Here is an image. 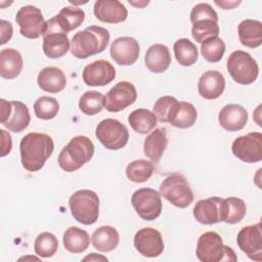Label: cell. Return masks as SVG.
Here are the masks:
<instances>
[{
    "label": "cell",
    "instance_id": "8d00e7d4",
    "mask_svg": "<svg viewBox=\"0 0 262 262\" xmlns=\"http://www.w3.org/2000/svg\"><path fill=\"white\" fill-rule=\"evenodd\" d=\"M104 107V95L101 92L90 90L86 91L79 100V110L87 115L94 116Z\"/></svg>",
    "mask_w": 262,
    "mask_h": 262
},
{
    "label": "cell",
    "instance_id": "f546056e",
    "mask_svg": "<svg viewBox=\"0 0 262 262\" xmlns=\"http://www.w3.org/2000/svg\"><path fill=\"white\" fill-rule=\"evenodd\" d=\"M237 33L241 43L249 48H257L262 44V23L256 19H245L239 23Z\"/></svg>",
    "mask_w": 262,
    "mask_h": 262
},
{
    "label": "cell",
    "instance_id": "60d3db41",
    "mask_svg": "<svg viewBox=\"0 0 262 262\" xmlns=\"http://www.w3.org/2000/svg\"><path fill=\"white\" fill-rule=\"evenodd\" d=\"M178 100L170 95L162 96L160 97L152 108V113L156 116L157 120L162 122V123H167L168 122V116L169 113L172 108V106L177 102Z\"/></svg>",
    "mask_w": 262,
    "mask_h": 262
},
{
    "label": "cell",
    "instance_id": "b9f144b4",
    "mask_svg": "<svg viewBox=\"0 0 262 262\" xmlns=\"http://www.w3.org/2000/svg\"><path fill=\"white\" fill-rule=\"evenodd\" d=\"M0 134H1V157H5L6 155H8L11 151L12 148V140H11V136L10 134L5 131L4 129L0 130Z\"/></svg>",
    "mask_w": 262,
    "mask_h": 262
},
{
    "label": "cell",
    "instance_id": "9c48e42d",
    "mask_svg": "<svg viewBox=\"0 0 262 262\" xmlns=\"http://www.w3.org/2000/svg\"><path fill=\"white\" fill-rule=\"evenodd\" d=\"M95 136L105 148L118 150L127 144L129 131L123 123L110 118L98 123L95 129Z\"/></svg>",
    "mask_w": 262,
    "mask_h": 262
},
{
    "label": "cell",
    "instance_id": "83f0119b",
    "mask_svg": "<svg viewBox=\"0 0 262 262\" xmlns=\"http://www.w3.org/2000/svg\"><path fill=\"white\" fill-rule=\"evenodd\" d=\"M21 54L14 48H4L0 51V75L4 79L16 78L23 70Z\"/></svg>",
    "mask_w": 262,
    "mask_h": 262
},
{
    "label": "cell",
    "instance_id": "7402d4cb",
    "mask_svg": "<svg viewBox=\"0 0 262 262\" xmlns=\"http://www.w3.org/2000/svg\"><path fill=\"white\" fill-rule=\"evenodd\" d=\"M218 121L220 126L228 132L239 131L248 122V112L239 104H226L220 110Z\"/></svg>",
    "mask_w": 262,
    "mask_h": 262
},
{
    "label": "cell",
    "instance_id": "e0dca14e",
    "mask_svg": "<svg viewBox=\"0 0 262 262\" xmlns=\"http://www.w3.org/2000/svg\"><path fill=\"white\" fill-rule=\"evenodd\" d=\"M134 247L139 254L147 258L160 256L165 249L162 234L152 227H143L134 235Z\"/></svg>",
    "mask_w": 262,
    "mask_h": 262
},
{
    "label": "cell",
    "instance_id": "ffe728a7",
    "mask_svg": "<svg viewBox=\"0 0 262 262\" xmlns=\"http://www.w3.org/2000/svg\"><path fill=\"white\" fill-rule=\"evenodd\" d=\"M140 47L133 37H119L115 39L110 47L112 58L120 66H131L139 57Z\"/></svg>",
    "mask_w": 262,
    "mask_h": 262
},
{
    "label": "cell",
    "instance_id": "9a60e30c",
    "mask_svg": "<svg viewBox=\"0 0 262 262\" xmlns=\"http://www.w3.org/2000/svg\"><path fill=\"white\" fill-rule=\"evenodd\" d=\"M136 98L135 86L128 81H121L104 95V108L111 113H118L133 104Z\"/></svg>",
    "mask_w": 262,
    "mask_h": 262
},
{
    "label": "cell",
    "instance_id": "f35d334b",
    "mask_svg": "<svg viewBox=\"0 0 262 262\" xmlns=\"http://www.w3.org/2000/svg\"><path fill=\"white\" fill-rule=\"evenodd\" d=\"M58 249L57 237L48 231L41 232L38 234L34 242V250L36 255L41 258L52 257Z\"/></svg>",
    "mask_w": 262,
    "mask_h": 262
},
{
    "label": "cell",
    "instance_id": "8992f818",
    "mask_svg": "<svg viewBox=\"0 0 262 262\" xmlns=\"http://www.w3.org/2000/svg\"><path fill=\"white\" fill-rule=\"evenodd\" d=\"M72 216L76 221L85 225L94 224L99 215V199L96 192L90 189H80L74 192L69 200Z\"/></svg>",
    "mask_w": 262,
    "mask_h": 262
},
{
    "label": "cell",
    "instance_id": "5bb4252c",
    "mask_svg": "<svg viewBox=\"0 0 262 262\" xmlns=\"http://www.w3.org/2000/svg\"><path fill=\"white\" fill-rule=\"evenodd\" d=\"M234 157L245 163H258L262 160V134L251 132L235 138L231 144Z\"/></svg>",
    "mask_w": 262,
    "mask_h": 262
},
{
    "label": "cell",
    "instance_id": "836d02e7",
    "mask_svg": "<svg viewBox=\"0 0 262 262\" xmlns=\"http://www.w3.org/2000/svg\"><path fill=\"white\" fill-rule=\"evenodd\" d=\"M173 50L175 58L183 67H190L198 60L199 51L196 46L187 38L178 39L174 45Z\"/></svg>",
    "mask_w": 262,
    "mask_h": 262
},
{
    "label": "cell",
    "instance_id": "603a6c76",
    "mask_svg": "<svg viewBox=\"0 0 262 262\" xmlns=\"http://www.w3.org/2000/svg\"><path fill=\"white\" fill-rule=\"evenodd\" d=\"M225 89L224 76L215 70L205 72L199 79V94L208 100L218 98Z\"/></svg>",
    "mask_w": 262,
    "mask_h": 262
},
{
    "label": "cell",
    "instance_id": "f1b7e54d",
    "mask_svg": "<svg viewBox=\"0 0 262 262\" xmlns=\"http://www.w3.org/2000/svg\"><path fill=\"white\" fill-rule=\"evenodd\" d=\"M120 242L119 232L110 225H103L94 230L91 235L92 246L99 252L107 253L115 250Z\"/></svg>",
    "mask_w": 262,
    "mask_h": 262
},
{
    "label": "cell",
    "instance_id": "2e32d148",
    "mask_svg": "<svg viewBox=\"0 0 262 262\" xmlns=\"http://www.w3.org/2000/svg\"><path fill=\"white\" fill-rule=\"evenodd\" d=\"M238 248L251 259L262 261V229L261 223L243 227L236 236Z\"/></svg>",
    "mask_w": 262,
    "mask_h": 262
},
{
    "label": "cell",
    "instance_id": "1f68e13d",
    "mask_svg": "<svg viewBox=\"0 0 262 262\" xmlns=\"http://www.w3.org/2000/svg\"><path fill=\"white\" fill-rule=\"evenodd\" d=\"M58 27L68 34L82 25L85 19V12L82 8L67 6L63 7L59 13L53 16Z\"/></svg>",
    "mask_w": 262,
    "mask_h": 262
},
{
    "label": "cell",
    "instance_id": "52a82bcc",
    "mask_svg": "<svg viewBox=\"0 0 262 262\" xmlns=\"http://www.w3.org/2000/svg\"><path fill=\"white\" fill-rule=\"evenodd\" d=\"M227 72L234 82L241 85L254 83L259 75V67L252 55L243 50H235L227 58Z\"/></svg>",
    "mask_w": 262,
    "mask_h": 262
},
{
    "label": "cell",
    "instance_id": "44dd1931",
    "mask_svg": "<svg viewBox=\"0 0 262 262\" xmlns=\"http://www.w3.org/2000/svg\"><path fill=\"white\" fill-rule=\"evenodd\" d=\"M93 12L98 20L106 24L123 23L128 16L127 8L118 0H97Z\"/></svg>",
    "mask_w": 262,
    "mask_h": 262
},
{
    "label": "cell",
    "instance_id": "d6986e66",
    "mask_svg": "<svg viewBox=\"0 0 262 262\" xmlns=\"http://www.w3.org/2000/svg\"><path fill=\"white\" fill-rule=\"evenodd\" d=\"M82 78L87 86H105L116 78V70L110 61L98 59L84 68Z\"/></svg>",
    "mask_w": 262,
    "mask_h": 262
},
{
    "label": "cell",
    "instance_id": "cb8c5ba5",
    "mask_svg": "<svg viewBox=\"0 0 262 262\" xmlns=\"http://www.w3.org/2000/svg\"><path fill=\"white\" fill-rule=\"evenodd\" d=\"M198 118L196 108L186 101H177L171 108L168 122L180 129H187L194 125Z\"/></svg>",
    "mask_w": 262,
    "mask_h": 262
},
{
    "label": "cell",
    "instance_id": "8fae6325",
    "mask_svg": "<svg viewBox=\"0 0 262 262\" xmlns=\"http://www.w3.org/2000/svg\"><path fill=\"white\" fill-rule=\"evenodd\" d=\"M1 103V123L9 131L18 133L28 128L31 116L28 106L18 100L7 101L3 98L0 100Z\"/></svg>",
    "mask_w": 262,
    "mask_h": 262
},
{
    "label": "cell",
    "instance_id": "7a4b0ae2",
    "mask_svg": "<svg viewBox=\"0 0 262 262\" xmlns=\"http://www.w3.org/2000/svg\"><path fill=\"white\" fill-rule=\"evenodd\" d=\"M110 41V32L98 26H90L76 33L71 41V52L78 59L101 53Z\"/></svg>",
    "mask_w": 262,
    "mask_h": 262
},
{
    "label": "cell",
    "instance_id": "4316f807",
    "mask_svg": "<svg viewBox=\"0 0 262 262\" xmlns=\"http://www.w3.org/2000/svg\"><path fill=\"white\" fill-rule=\"evenodd\" d=\"M168 144V138L165 129L156 128L151 131L143 143L144 155L154 163H159Z\"/></svg>",
    "mask_w": 262,
    "mask_h": 262
},
{
    "label": "cell",
    "instance_id": "30bf717a",
    "mask_svg": "<svg viewBox=\"0 0 262 262\" xmlns=\"http://www.w3.org/2000/svg\"><path fill=\"white\" fill-rule=\"evenodd\" d=\"M131 204L137 215L146 221L157 219L162 213V199L159 191L150 187H142L134 191Z\"/></svg>",
    "mask_w": 262,
    "mask_h": 262
},
{
    "label": "cell",
    "instance_id": "7bdbcfd3",
    "mask_svg": "<svg viewBox=\"0 0 262 262\" xmlns=\"http://www.w3.org/2000/svg\"><path fill=\"white\" fill-rule=\"evenodd\" d=\"M0 29H1V45H4L7 41H9L12 37V33H13V29H12V25L11 23L1 19L0 20Z\"/></svg>",
    "mask_w": 262,
    "mask_h": 262
},
{
    "label": "cell",
    "instance_id": "e575fe53",
    "mask_svg": "<svg viewBox=\"0 0 262 262\" xmlns=\"http://www.w3.org/2000/svg\"><path fill=\"white\" fill-rule=\"evenodd\" d=\"M155 166L152 162L147 160H135L126 167L127 178L134 183H142L147 181L154 174Z\"/></svg>",
    "mask_w": 262,
    "mask_h": 262
},
{
    "label": "cell",
    "instance_id": "bcb514c9",
    "mask_svg": "<svg viewBox=\"0 0 262 262\" xmlns=\"http://www.w3.org/2000/svg\"><path fill=\"white\" fill-rule=\"evenodd\" d=\"M27 259H34V260H39V258H37V257H34V256H33V257H23V258H20V259H19V261H20V260H27Z\"/></svg>",
    "mask_w": 262,
    "mask_h": 262
},
{
    "label": "cell",
    "instance_id": "f6af8a7d",
    "mask_svg": "<svg viewBox=\"0 0 262 262\" xmlns=\"http://www.w3.org/2000/svg\"><path fill=\"white\" fill-rule=\"evenodd\" d=\"M84 261H87V260H89V261H107V258L106 257H104V256H101V255H97L96 253H91L90 255H88V256H86L84 259H83Z\"/></svg>",
    "mask_w": 262,
    "mask_h": 262
},
{
    "label": "cell",
    "instance_id": "484cf974",
    "mask_svg": "<svg viewBox=\"0 0 262 262\" xmlns=\"http://www.w3.org/2000/svg\"><path fill=\"white\" fill-rule=\"evenodd\" d=\"M37 83L41 90L50 93H57L64 89L67 85V78L59 68L46 67L39 72Z\"/></svg>",
    "mask_w": 262,
    "mask_h": 262
},
{
    "label": "cell",
    "instance_id": "7c38bea8",
    "mask_svg": "<svg viewBox=\"0 0 262 262\" xmlns=\"http://www.w3.org/2000/svg\"><path fill=\"white\" fill-rule=\"evenodd\" d=\"M43 51L49 58L62 57L71 49L70 40L67 34L58 27L54 17L46 21V28L43 33Z\"/></svg>",
    "mask_w": 262,
    "mask_h": 262
},
{
    "label": "cell",
    "instance_id": "4dcf8cb0",
    "mask_svg": "<svg viewBox=\"0 0 262 262\" xmlns=\"http://www.w3.org/2000/svg\"><path fill=\"white\" fill-rule=\"evenodd\" d=\"M62 242L64 249L70 253H83L90 244V237L87 231L77 226H71L63 232Z\"/></svg>",
    "mask_w": 262,
    "mask_h": 262
},
{
    "label": "cell",
    "instance_id": "d4e9b609",
    "mask_svg": "<svg viewBox=\"0 0 262 262\" xmlns=\"http://www.w3.org/2000/svg\"><path fill=\"white\" fill-rule=\"evenodd\" d=\"M144 62L151 73H164L171 64L169 48L166 45L159 43L151 45L145 52Z\"/></svg>",
    "mask_w": 262,
    "mask_h": 262
},
{
    "label": "cell",
    "instance_id": "4fadbf2b",
    "mask_svg": "<svg viewBox=\"0 0 262 262\" xmlns=\"http://www.w3.org/2000/svg\"><path fill=\"white\" fill-rule=\"evenodd\" d=\"M15 21L19 26L21 36L28 39L39 38L46 28V21L40 8L34 5L21 6L16 12Z\"/></svg>",
    "mask_w": 262,
    "mask_h": 262
},
{
    "label": "cell",
    "instance_id": "5b68a950",
    "mask_svg": "<svg viewBox=\"0 0 262 262\" xmlns=\"http://www.w3.org/2000/svg\"><path fill=\"white\" fill-rule=\"evenodd\" d=\"M190 21L192 38L199 43L219 35L218 14L208 3H198L193 6L190 11Z\"/></svg>",
    "mask_w": 262,
    "mask_h": 262
},
{
    "label": "cell",
    "instance_id": "6da1fadb",
    "mask_svg": "<svg viewBox=\"0 0 262 262\" xmlns=\"http://www.w3.org/2000/svg\"><path fill=\"white\" fill-rule=\"evenodd\" d=\"M54 149L52 138L45 133L31 132L25 135L19 143L20 161L29 172H36L43 168Z\"/></svg>",
    "mask_w": 262,
    "mask_h": 262
},
{
    "label": "cell",
    "instance_id": "d6a6232c",
    "mask_svg": "<svg viewBox=\"0 0 262 262\" xmlns=\"http://www.w3.org/2000/svg\"><path fill=\"white\" fill-rule=\"evenodd\" d=\"M157 118L152 112L146 108H137L130 113L128 123L139 134H147L157 126Z\"/></svg>",
    "mask_w": 262,
    "mask_h": 262
},
{
    "label": "cell",
    "instance_id": "ab89813d",
    "mask_svg": "<svg viewBox=\"0 0 262 262\" xmlns=\"http://www.w3.org/2000/svg\"><path fill=\"white\" fill-rule=\"evenodd\" d=\"M59 111L57 99L50 96H41L34 102V112L38 119L51 120L56 117Z\"/></svg>",
    "mask_w": 262,
    "mask_h": 262
},
{
    "label": "cell",
    "instance_id": "ac0fdd59",
    "mask_svg": "<svg viewBox=\"0 0 262 262\" xmlns=\"http://www.w3.org/2000/svg\"><path fill=\"white\" fill-rule=\"evenodd\" d=\"M223 209L224 199L211 196L209 199L200 200L194 205L192 214L199 223L212 225L223 221Z\"/></svg>",
    "mask_w": 262,
    "mask_h": 262
},
{
    "label": "cell",
    "instance_id": "277c9868",
    "mask_svg": "<svg viewBox=\"0 0 262 262\" xmlns=\"http://www.w3.org/2000/svg\"><path fill=\"white\" fill-rule=\"evenodd\" d=\"M195 254L202 262H235L237 260L234 251L225 246L220 234L215 231H207L199 237Z\"/></svg>",
    "mask_w": 262,
    "mask_h": 262
},
{
    "label": "cell",
    "instance_id": "ba28073f",
    "mask_svg": "<svg viewBox=\"0 0 262 262\" xmlns=\"http://www.w3.org/2000/svg\"><path fill=\"white\" fill-rule=\"evenodd\" d=\"M160 194L173 206L184 209L193 202V192L186 178L179 173L166 177L160 185Z\"/></svg>",
    "mask_w": 262,
    "mask_h": 262
},
{
    "label": "cell",
    "instance_id": "ee69618b",
    "mask_svg": "<svg viewBox=\"0 0 262 262\" xmlns=\"http://www.w3.org/2000/svg\"><path fill=\"white\" fill-rule=\"evenodd\" d=\"M215 3L220 6L222 9H232L238 4H241V1H215Z\"/></svg>",
    "mask_w": 262,
    "mask_h": 262
},
{
    "label": "cell",
    "instance_id": "74e56055",
    "mask_svg": "<svg viewBox=\"0 0 262 262\" xmlns=\"http://www.w3.org/2000/svg\"><path fill=\"white\" fill-rule=\"evenodd\" d=\"M226 46L224 41L218 37H210L201 43V53L209 62H218L222 59Z\"/></svg>",
    "mask_w": 262,
    "mask_h": 262
},
{
    "label": "cell",
    "instance_id": "d590c367",
    "mask_svg": "<svg viewBox=\"0 0 262 262\" xmlns=\"http://www.w3.org/2000/svg\"><path fill=\"white\" fill-rule=\"evenodd\" d=\"M247 212L246 203L235 196H229L224 199V209H223V221L228 224H235L241 222Z\"/></svg>",
    "mask_w": 262,
    "mask_h": 262
},
{
    "label": "cell",
    "instance_id": "3957f363",
    "mask_svg": "<svg viewBox=\"0 0 262 262\" xmlns=\"http://www.w3.org/2000/svg\"><path fill=\"white\" fill-rule=\"evenodd\" d=\"M94 155V144L84 135L73 137L58 155V166L66 172H74L88 163Z\"/></svg>",
    "mask_w": 262,
    "mask_h": 262
}]
</instances>
